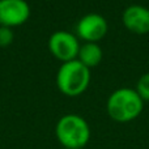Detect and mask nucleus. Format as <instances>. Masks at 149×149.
<instances>
[{"label":"nucleus","mask_w":149,"mask_h":149,"mask_svg":"<svg viewBox=\"0 0 149 149\" xmlns=\"http://www.w3.org/2000/svg\"><path fill=\"white\" fill-rule=\"evenodd\" d=\"M144 101L131 88H119L110 94L106 103L107 114L118 123H128L141 114Z\"/></svg>","instance_id":"obj_1"},{"label":"nucleus","mask_w":149,"mask_h":149,"mask_svg":"<svg viewBox=\"0 0 149 149\" xmlns=\"http://www.w3.org/2000/svg\"><path fill=\"white\" fill-rule=\"evenodd\" d=\"M55 135L60 144L67 149H84L90 140L88 122L76 114H65L55 126Z\"/></svg>","instance_id":"obj_2"},{"label":"nucleus","mask_w":149,"mask_h":149,"mask_svg":"<svg viewBox=\"0 0 149 149\" xmlns=\"http://www.w3.org/2000/svg\"><path fill=\"white\" fill-rule=\"evenodd\" d=\"M90 82V71L77 59L62 63L56 73L58 89L67 97L81 95Z\"/></svg>","instance_id":"obj_3"},{"label":"nucleus","mask_w":149,"mask_h":149,"mask_svg":"<svg viewBox=\"0 0 149 149\" xmlns=\"http://www.w3.org/2000/svg\"><path fill=\"white\" fill-rule=\"evenodd\" d=\"M49 50L62 63L77 59L80 45L77 37L70 31H55L49 38Z\"/></svg>","instance_id":"obj_4"},{"label":"nucleus","mask_w":149,"mask_h":149,"mask_svg":"<svg viewBox=\"0 0 149 149\" xmlns=\"http://www.w3.org/2000/svg\"><path fill=\"white\" fill-rule=\"evenodd\" d=\"M107 21L98 13H88L82 16L76 25V33L80 39L85 42L98 43L107 33Z\"/></svg>","instance_id":"obj_5"},{"label":"nucleus","mask_w":149,"mask_h":149,"mask_svg":"<svg viewBox=\"0 0 149 149\" xmlns=\"http://www.w3.org/2000/svg\"><path fill=\"white\" fill-rule=\"evenodd\" d=\"M30 17V7L25 0H0V26L13 28L25 24Z\"/></svg>","instance_id":"obj_6"},{"label":"nucleus","mask_w":149,"mask_h":149,"mask_svg":"<svg viewBox=\"0 0 149 149\" xmlns=\"http://www.w3.org/2000/svg\"><path fill=\"white\" fill-rule=\"evenodd\" d=\"M122 21L127 30L135 34L149 33V9L143 5H130L122 15Z\"/></svg>","instance_id":"obj_7"},{"label":"nucleus","mask_w":149,"mask_h":149,"mask_svg":"<svg viewBox=\"0 0 149 149\" xmlns=\"http://www.w3.org/2000/svg\"><path fill=\"white\" fill-rule=\"evenodd\" d=\"M103 58L102 49L100 47L98 43H93V42H85L82 46H80L79 55H77V60L88 68L95 67L101 63Z\"/></svg>","instance_id":"obj_8"},{"label":"nucleus","mask_w":149,"mask_h":149,"mask_svg":"<svg viewBox=\"0 0 149 149\" xmlns=\"http://www.w3.org/2000/svg\"><path fill=\"white\" fill-rule=\"evenodd\" d=\"M135 90L143 101H149V73H145L140 77Z\"/></svg>","instance_id":"obj_9"},{"label":"nucleus","mask_w":149,"mask_h":149,"mask_svg":"<svg viewBox=\"0 0 149 149\" xmlns=\"http://www.w3.org/2000/svg\"><path fill=\"white\" fill-rule=\"evenodd\" d=\"M15 34H13L12 28L7 26H0V47H7L13 42Z\"/></svg>","instance_id":"obj_10"}]
</instances>
